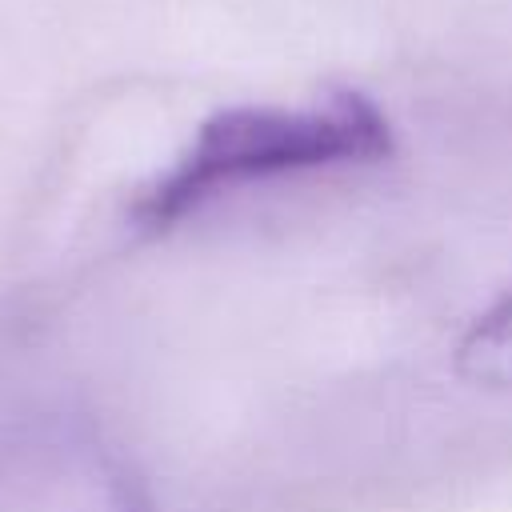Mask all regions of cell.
Segmentation results:
<instances>
[{
    "mask_svg": "<svg viewBox=\"0 0 512 512\" xmlns=\"http://www.w3.org/2000/svg\"><path fill=\"white\" fill-rule=\"evenodd\" d=\"M452 368L480 388L512 392V296L496 300L468 324L452 352Z\"/></svg>",
    "mask_w": 512,
    "mask_h": 512,
    "instance_id": "7a4b0ae2",
    "label": "cell"
},
{
    "mask_svg": "<svg viewBox=\"0 0 512 512\" xmlns=\"http://www.w3.org/2000/svg\"><path fill=\"white\" fill-rule=\"evenodd\" d=\"M396 148L388 116L360 92H336L308 108H224L136 196L132 224L164 232L232 188L296 172L380 164Z\"/></svg>",
    "mask_w": 512,
    "mask_h": 512,
    "instance_id": "6da1fadb",
    "label": "cell"
}]
</instances>
